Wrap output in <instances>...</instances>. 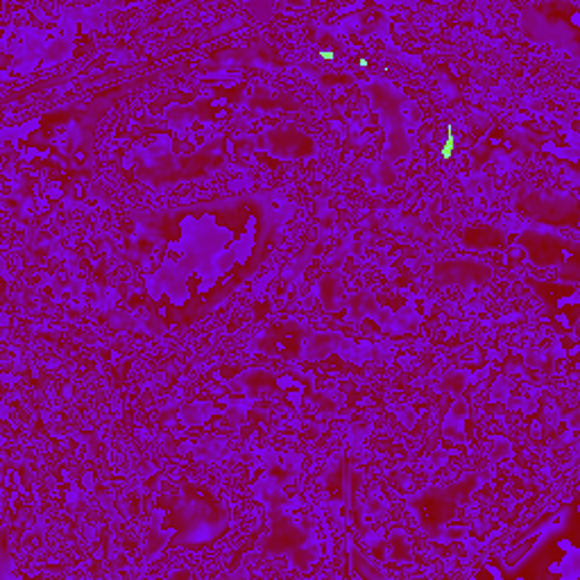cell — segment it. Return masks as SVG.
I'll use <instances>...</instances> for the list:
<instances>
[{
  "label": "cell",
  "instance_id": "1",
  "mask_svg": "<svg viewBox=\"0 0 580 580\" xmlns=\"http://www.w3.org/2000/svg\"><path fill=\"white\" fill-rule=\"evenodd\" d=\"M274 184H296L293 178L288 176H277V172H250V176H239V178H231L218 184H209L202 187L198 191H191L187 196L182 193H168V196H157V198H132L128 200V204L132 207H166V204H178V202H196V200H204V198H213V196H234V193H243V191H252L259 187H274Z\"/></svg>",
  "mask_w": 580,
  "mask_h": 580
},
{
  "label": "cell",
  "instance_id": "2",
  "mask_svg": "<svg viewBox=\"0 0 580 580\" xmlns=\"http://www.w3.org/2000/svg\"><path fill=\"white\" fill-rule=\"evenodd\" d=\"M519 180H551L556 187H562V182H560L556 176H551V172H547V170H519V172H512V176L508 178V184H506V189H503V193H501V198H499L497 207H494V209H492L488 216L472 213V211L468 209V202H466V198L458 196V204H460V211H462V216H466V218H468V220H472V222H479V224H490V222H494V220H497V218H501V213L506 211V207H508V200H510V196H512L514 187L519 184Z\"/></svg>",
  "mask_w": 580,
  "mask_h": 580
}]
</instances>
